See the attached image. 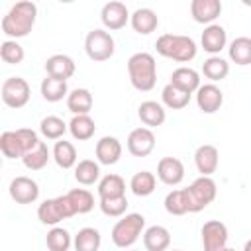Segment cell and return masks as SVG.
<instances>
[{"label": "cell", "instance_id": "6da1fadb", "mask_svg": "<svg viewBox=\"0 0 251 251\" xmlns=\"http://www.w3.org/2000/svg\"><path fill=\"white\" fill-rule=\"evenodd\" d=\"M37 20V4L31 0H18L2 18L0 25L8 37H25Z\"/></svg>", "mask_w": 251, "mask_h": 251}, {"label": "cell", "instance_id": "7a4b0ae2", "mask_svg": "<svg viewBox=\"0 0 251 251\" xmlns=\"http://www.w3.org/2000/svg\"><path fill=\"white\" fill-rule=\"evenodd\" d=\"M127 73L129 82L133 88L147 92L157 82V63L155 57L147 51H137L127 59Z\"/></svg>", "mask_w": 251, "mask_h": 251}, {"label": "cell", "instance_id": "3957f363", "mask_svg": "<svg viewBox=\"0 0 251 251\" xmlns=\"http://www.w3.org/2000/svg\"><path fill=\"white\" fill-rule=\"evenodd\" d=\"M155 49L159 55L178 61V63H188L196 57V41L188 35H178V33H163L155 41Z\"/></svg>", "mask_w": 251, "mask_h": 251}, {"label": "cell", "instance_id": "277c9868", "mask_svg": "<svg viewBox=\"0 0 251 251\" xmlns=\"http://www.w3.org/2000/svg\"><path fill=\"white\" fill-rule=\"evenodd\" d=\"M145 231V218L143 214H137V212H131V214H126L122 216L114 227H112V241L116 247H131L139 235H143Z\"/></svg>", "mask_w": 251, "mask_h": 251}, {"label": "cell", "instance_id": "5b68a950", "mask_svg": "<svg viewBox=\"0 0 251 251\" xmlns=\"http://www.w3.org/2000/svg\"><path fill=\"white\" fill-rule=\"evenodd\" d=\"M84 51H86L88 59H92L96 63L108 61L116 51V41L110 31H106L102 27H94L84 37Z\"/></svg>", "mask_w": 251, "mask_h": 251}, {"label": "cell", "instance_id": "8992f818", "mask_svg": "<svg viewBox=\"0 0 251 251\" xmlns=\"http://www.w3.org/2000/svg\"><path fill=\"white\" fill-rule=\"evenodd\" d=\"M186 194H188V204H190V214H196L200 210H204L208 204L214 202L216 194H218V184L212 176H198L190 182V186H186Z\"/></svg>", "mask_w": 251, "mask_h": 251}, {"label": "cell", "instance_id": "52a82bcc", "mask_svg": "<svg viewBox=\"0 0 251 251\" xmlns=\"http://www.w3.org/2000/svg\"><path fill=\"white\" fill-rule=\"evenodd\" d=\"M71 216H75V212L71 208V202H69L67 194L47 198L37 206V218L45 226H57L61 220H67Z\"/></svg>", "mask_w": 251, "mask_h": 251}, {"label": "cell", "instance_id": "ba28073f", "mask_svg": "<svg viewBox=\"0 0 251 251\" xmlns=\"http://www.w3.org/2000/svg\"><path fill=\"white\" fill-rule=\"evenodd\" d=\"M0 92H2V100L8 108H24L29 100L31 88H29L27 80L22 76H8L2 82Z\"/></svg>", "mask_w": 251, "mask_h": 251}, {"label": "cell", "instance_id": "9c48e42d", "mask_svg": "<svg viewBox=\"0 0 251 251\" xmlns=\"http://www.w3.org/2000/svg\"><path fill=\"white\" fill-rule=\"evenodd\" d=\"M202 245L204 251H222L227 247V226L220 220H208L202 229Z\"/></svg>", "mask_w": 251, "mask_h": 251}, {"label": "cell", "instance_id": "30bf717a", "mask_svg": "<svg viewBox=\"0 0 251 251\" xmlns=\"http://www.w3.org/2000/svg\"><path fill=\"white\" fill-rule=\"evenodd\" d=\"M8 190L16 204H31L39 198V184L31 176H25V175L12 178Z\"/></svg>", "mask_w": 251, "mask_h": 251}, {"label": "cell", "instance_id": "8fae6325", "mask_svg": "<svg viewBox=\"0 0 251 251\" xmlns=\"http://www.w3.org/2000/svg\"><path fill=\"white\" fill-rule=\"evenodd\" d=\"M129 18H131V14H129L127 6L120 0H110L100 10V20L106 29H122L129 22Z\"/></svg>", "mask_w": 251, "mask_h": 251}, {"label": "cell", "instance_id": "7c38bea8", "mask_svg": "<svg viewBox=\"0 0 251 251\" xmlns=\"http://www.w3.org/2000/svg\"><path fill=\"white\" fill-rule=\"evenodd\" d=\"M155 149V133L153 129L141 126L129 131L127 135V151L133 157H147Z\"/></svg>", "mask_w": 251, "mask_h": 251}, {"label": "cell", "instance_id": "4fadbf2b", "mask_svg": "<svg viewBox=\"0 0 251 251\" xmlns=\"http://www.w3.org/2000/svg\"><path fill=\"white\" fill-rule=\"evenodd\" d=\"M196 104L198 110H202L204 114H214L222 108L224 104V92L220 86H216L214 82H206L200 84V88L196 90Z\"/></svg>", "mask_w": 251, "mask_h": 251}, {"label": "cell", "instance_id": "5bb4252c", "mask_svg": "<svg viewBox=\"0 0 251 251\" xmlns=\"http://www.w3.org/2000/svg\"><path fill=\"white\" fill-rule=\"evenodd\" d=\"M218 163H220V151L216 145L202 143L194 151V165L202 176H212V173H216L218 169Z\"/></svg>", "mask_w": 251, "mask_h": 251}, {"label": "cell", "instance_id": "9a60e30c", "mask_svg": "<svg viewBox=\"0 0 251 251\" xmlns=\"http://www.w3.org/2000/svg\"><path fill=\"white\" fill-rule=\"evenodd\" d=\"M157 176L169 186H176L184 178V163L178 157H163L157 163Z\"/></svg>", "mask_w": 251, "mask_h": 251}, {"label": "cell", "instance_id": "2e32d148", "mask_svg": "<svg viewBox=\"0 0 251 251\" xmlns=\"http://www.w3.org/2000/svg\"><path fill=\"white\" fill-rule=\"evenodd\" d=\"M200 43H202V49L210 55H218L226 43H227V33H226V27L220 25V24H210L204 27L202 35H200Z\"/></svg>", "mask_w": 251, "mask_h": 251}, {"label": "cell", "instance_id": "e0dca14e", "mask_svg": "<svg viewBox=\"0 0 251 251\" xmlns=\"http://www.w3.org/2000/svg\"><path fill=\"white\" fill-rule=\"evenodd\" d=\"M75 61L73 57L65 55V53H55L51 57H47L45 61V73L47 76H53V78H61V80H67L75 75Z\"/></svg>", "mask_w": 251, "mask_h": 251}, {"label": "cell", "instance_id": "ac0fdd59", "mask_svg": "<svg viewBox=\"0 0 251 251\" xmlns=\"http://www.w3.org/2000/svg\"><path fill=\"white\" fill-rule=\"evenodd\" d=\"M137 116H139L141 124L145 127H149V129L163 126L165 120H167L165 106L161 102H157V100H145V102H141L139 108H137Z\"/></svg>", "mask_w": 251, "mask_h": 251}, {"label": "cell", "instance_id": "d6986e66", "mask_svg": "<svg viewBox=\"0 0 251 251\" xmlns=\"http://www.w3.org/2000/svg\"><path fill=\"white\" fill-rule=\"evenodd\" d=\"M96 159L100 165H114L122 157V143L114 135H104L96 141Z\"/></svg>", "mask_w": 251, "mask_h": 251}, {"label": "cell", "instance_id": "ffe728a7", "mask_svg": "<svg viewBox=\"0 0 251 251\" xmlns=\"http://www.w3.org/2000/svg\"><path fill=\"white\" fill-rule=\"evenodd\" d=\"M190 14H192L194 22L210 25L222 14V2L220 0H192L190 2Z\"/></svg>", "mask_w": 251, "mask_h": 251}, {"label": "cell", "instance_id": "44dd1931", "mask_svg": "<svg viewBox=\"0 0 251 251\" xmlns=\"http://www.w3.org/2000/svg\"><path fill=\"white\" fill-rule=\"evenodd\" d=\"M129 22H131V27H133L137 33L149 35L151 31L157 29V25H159V16H157V12H155L153 8L143 6V8H137V10L131 12Z\"/></svg>", "mask_w": 251, "mask_h": 251}, {"label": "cell", "instance_id": "7402d4cb", "mask_svg": "<svg viewBox=\"0 0 251 251\" xmlns=\"http://www.w3.org/2000/svg\"><path fill=\"white\" fill-rule=\"evenodd\" d=\"M171 84L186 94H192L200 88V75L192 67H178L171 75Z\"/></svg>", "mask_w": 251, "mask_h": 251}, {"label": "cell", "instance_id": "603a6c76", "mask_svg": "<svg viewBox=\"0 0 251 251\" xmlns=\"http://www.w3.org/2000/svg\"><path fill=\"white\" fill-rule=\"evenodd\" d=\"M143 245L147 251H167L171 245V231L165 226H149L143 231Z\"/></svg>", "mask_w": 251, "mask_h": 251}, {"label": "cell", "instance_id": "cb8c5ba5", "mask_svg": "<svg viewBox=\"0 0 251 251\" xmlns=\"http://www.w3.org/2000/svg\"><path fill=\"white\" fill-rule=\"evenodd\" d=\"M75 251H98L102 245V235L96 227H80L73 237Z\"/></svg>", "mask_w": 251, "mask_h": 251}, {"label": "cell", "instance_id": "d4e9b609", "mask_svg": "<svg viewBox=\"0 0 251 251\" xmlns=\"http://www.w3.org/2000/svg\"><path fill=\"white\" fill-rule=\"evenodd\" d=\"M98 196H100V200L102 198L126 196V180L116 173H110V175L102 176L100 182H98Z\"/></svg>", "mask_w": 251, "mask_h": 251}, {"label": "cell", "instance_id": "484cf974", "mask_svg": "<svg viewBox=\"0 0 251 251\" xmlns=\"http://www.w3.org/2000/svg\"><path fill=\"white\" fill-rule=\"evenodd\" d=\"M92 104H94V98L90 94L88 88H75L69 92L67 96V108L78 116V114H88L92 110Z\"/></svg>", "mask_w": 251, "mask_h": 251}, {"label": "cell", "instance_id": "4316f807", "mask_svg": "<svg viewBox=\"0 0 251 251\" xmlns=\"http://www.w3.org/2000/svg\"><path fill=\"white\" fill-rule=\"evenodd\" d=\"M69 131H71V135L75 139L86 141V139H90L94 135L96 124L88 114H78V116H73V120L69 122Z\"/></svg>", "mask_w": 251, "mask_h": 251}, {"label": "cell", "instance_id": "83f0119b", "mask_svg": "<svg viewBox=\"0 0 251 251\" xmlns=\"http://www.w3.org/2000/svg\"><path fill=\"white\" fill-rule=\"evenodd\" d=\"M53 161L61 167V169H71V167H76V149L71 141H65V139H59L55 141L53 145Z\"/></svg>", "mask_w": 251, "mask_h": 251}, {"label": "cell", "instance_id": "f1b7e54d", "mask_svg": "<svg viewBox=\"0 0 251 251\" xmlns=\"http://www.w3.org/2000/svg\"><path fill=\"white\" fill-rule=\"evenodd\" d=\"M227 53H229V59L235 63V65H251V37L247 35H239L235 37L229 47H227Z\"/></svg>", "mask_w": 251, "mask_h": 251}, {"label": "cell", "instance_id": "f546056e", "mask_svg": "<svg viewBox=\"0 0 251 251\" xmlns=\"http://www.w3.org/2000/svg\"><path fill=\"white\" fill-rule=\"evenodd\" d=\"M41 96L47 100V102H59L63 100L65 96H69V86H67V80H61V78H53V76H45L41 80Z\"/></svg>", "mask_w": 251, "mask_h": 251}, {"label": "cell", "instance_id": "4dcf8cb0", "mask_svg": "<svg viewBox=\"0 0 251 251\" xmlns=\"http://www.w3.org/2000/svg\"><path fill=\"white\" fill-rule=\"evenodd\" d=\"M165 210L171 216H184L190 212L186 188H175L165 196Z\"/></svg>", "mask_w": 251, "mask_h": 251}, {"label": "cell", "instance_id": "1f68e13d", "mask_svg": "<svg viewBox=\"0 0 251 251\" xmlns=\"http://www.w3.org/2000/svg\"><path fill=\"white\" fill-rule=\"evenodd\" d=\"M202 73L206 78H210L212 82H218V80H224L229 73V63L220 57V55H210L204 63H202Z\"/></svg>", "mask_w": 251, "mask_h": 251}, {"label": "cell", "instance_id": "d6a6232c", "mask_svg": "<svg viewBox=\"0 0 251 251\" xmlns=\"http://www.w3.org/2000/svg\"><path fill=\"white\" fill-rule=\"evenodd\" d=\"M75 178L78 180V184H84V186L94 184L100 178V163L92 159L78 161L75 167Z\"/></svg>", "mask_w": 251, "mask_h": 251}, {"label": "cell", "instance_id": "836d02e7", "mask_svg": "<svg viewBox=\"0 0 251 251\" xmlns=\"http://www.w3.org/2000/svg\"><path fill=\"white\" fill-rule=\"evenodd\" d=\"M155 186H157V176L151 171H139L129 180V188L135 196H149L155 192Z\"/></svg>", "mask_w": 251, "mask_h": 251}, {"label": "cell", "instance_id": "e575fe53", "mask_svg": "<svg viewBox=\"0 0 251 251\" xmlns=\"http://www.w3.org/2000/svg\"><path fill=\"white\" fill-rule=\"evenodd\" d=\"M67 198H69L75 214H86L94 208V196L86 188H71L67 192Z\"/></svg>", "mask_w": 251, "mask_h": 251}, {"label": "cell", "instance_id": "d590c367", "mask_svg": "<svg viewBox=\"0 0 251 251\" xmlns=\"http://www.w3.org/2000/svg\"><path fill=\"white\" fill-rule=\"evenodd\" d=\"M45 245H47L49 251H69V247L73 245V237H71V233H69L65 227L53 226V227L47 231Z\"/></svg>", "mask_w": 251, "mask_h": 251}, {"label": "cell", "instance_id": "8d00e7d4", "mask_svg": "<svg viewBox=\"0 0 251 251\" xmlns=\"http://www.w3.org/2000/svg\"><path fill=\"white\" fill-rule=\"evenodd\" d=\"M161 100H163V104H165L167 108H171V110H182V108L188 106L190 94L178 90L176 86H173V84L169 82V84H165V88L161 90Z\"/></svg>", "mask_w": 251, "mask_h": 251}, {"label": "cell", "instance_id": "74e56055", "mask_svg": "<svg viewBox=\"0 0 251 251\" xmlns=\"http://www.w3.org/2000/svg\"><path fill=\"white\" fill-rule=\"evenodd\" d=\"M67 129H69V124H65V120L59 118V116H45L39 124V131L47 139H57L59 141V139H63Z\"/></svg>", "mask_w": 251, "mask_h": 251}, {"label": "cell", "instance_id": "f35d334b", "mask_svg": "<svg viewBox=\"0 0 251 251\" xmlns=\"http://www.w3.org/2000/svg\"><path fill=\"white\" fill-rule=\"evenodd\" d=\"M0 151L8 159H22L25 155L22 141L18 139L16 131H2L0 133Z\"/></svg>", "mask_w": 251, "mask_h": 251}, {"label": "cell", "instance_id": "ab89813d", "mask_svg": "<svg viewBox=\"0 0 251 251\" xmlns=\"http://www.w3.org/2000/svg\"><path fill=\"white\" fill-rule=\"evenodd\" d=\"M51 157H53V155H51L47 143L41 141L33 151L25 153V155L22 157V161H24V165H25L29 171H39V169H43V167L47 165V161H49Z\"/></svg>", "mask_w": 251, "mask_h": 251}, {"label": "cell", "instance_id": "60d3db41", "mask_svg": "<svg viewBox=\"0 0 251 251\" xmlns=\"http://www.w3.org/2000/svg\"><path fill=\"white\" fill-rule=\"evenodd\" d=\"M24 57H25L24 47H22L16 39H6V41H2V45H0V59H2L4 63H8V65H18V63L24 61Z\"/></svg>", "mask_w": 251, "mask_h": 251}, {"label": "cell", "instance_id": "b9f144b4", "mask_svg": "<svg viewBox=\"0 0 251 251\" xmlns=\"http://www.w3.org/2000/svg\"><path fill=\"white\" fill-rule=\"evenodd\" d=\"M129 202L126 196H120V198H102L100 200V210L102 214L110 216V218H122L127 210Z\"/></svg>", "mask_w": 251, "mask_h": 251}, {"label": "cell", "instance_id": "7bdbcfd3", "mask_svg": "<svg viewBox=\"0 0 251 251\" xmlns=\"http://www.w3.org/2000/svg\"><path fill=\"white\" fill-rule=\"evenodd\" d=\"M16 135H18V139L22 141V147H24L25 153L33 151V149L41 143L39 137H37V133H35L33 129H29V127H20V129H16Z\"/></svg>", "mask_w": 251, "mask_h": 251}, {"label": "cell", "instance_id": "ee69618b", "mask_svg": "<svg viewBox=\"0 0 251 251\" xmlns=\"http://www.w3.org/2000/svg\"><path fill=\"white\" fill-rule=\"evenodd\" d=\"M243 251H251V239H247V241H245V245H243Z\"/></svg>", "mask_w": 251, "mask_h": 251}, {"label": "cell", "instance_id": "f6af8a7d", "mask_svg": "<svg viewBox=\"0 0 251 251\" xmlns=\"http://www.w3.org/2000/svg\"><path fill=\"white\" fill-rule=\"evenodd\" d=\"M222 251H235V249H231V247H224Z\"/></svg>", "mask_w": 251, "mask_h": 251}, {"label": "cell", "instance_id": "bcb514c9", "mask_svg": "<svg viewBox=\"0 0 251 251\" xmlns=\"http://www.w3.org/2000/svg\"><path fill=\"white\" fill-rule=\"evenodd\" d=\"M129 251H139V249H129Z\"/></svg>", "mask_w": 251, "mask_h": 251}, {"label": "cell", "instance_id": "7dc6e473", "mask_svg": "<svg viewBox=\"0 0 251 251\" xmlns=\"http://www.w3.org/2000/svg\"><path fill=\"white\" fill-rule=\"evenodd\" d=\"M173 251H180V249H173Z\"/></svg>", "mask_w": 251, "mask_h": 251}]
</instances>
